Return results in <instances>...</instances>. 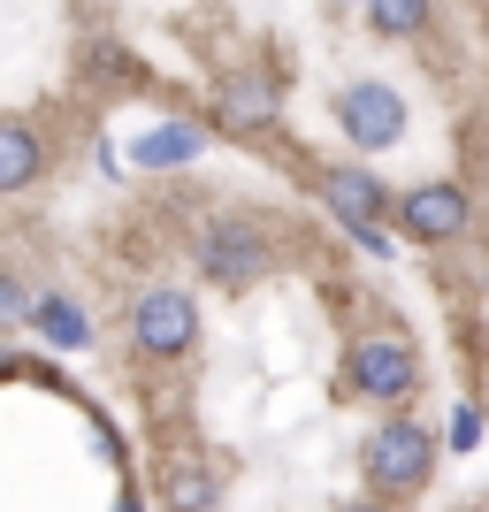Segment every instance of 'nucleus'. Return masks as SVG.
Returning a JSON list of instances; mask_svg holds the SVG:
<instances>
[{
	"label": "nucleus",
	"mask_w": 489,
	"mask_h": 512,
	"mask_svg": "<svg viewBox=\"0 0 489 512\" xmlns=\"http://www.w3.org/2000/svg\"><path fill=\"white\" fill-rule=\"evenodd\" d=\"M444 436H451V451H474V444H482V406H451Z\"/></svg>",
	"instance_id": "14"
},
{
	"label": "nucleus",
	"mask_w": 489,
	"mask_h": 512,
	"mask_svg": "<svg viewBox=\"0 0 489 512\" xmlns=\"http://www.w3.org/2000/svg\"><path fill=\"white\" fill-rule=\"evenodd\" d=\"M337 130H344V146H360V153H390L405 138V92L383 85V77L344 85L337 92Z\"/></svg>",
	"instance_id": "5"
},
{
	"label": "nucleus",
	"mask_w": 489,
	"mask_h": 512,
	"mask_svg": "<svg viewBox=\"0 0 489 512\" xmlns=\"http://www.w3.org/2000/svg\"><path fill=\"white\" fill-rule=\"evenodd\" d=\"M39 169H46V138H39V123L0 115V192H23Z\"/></svg>",
	"instance_id": "10"
},
{
	"label": "nucleus",
	"mask_w": 489,
	"mask_h": 512,
	"mask_svg": "<svg viewBox=\"0 0 489 512\" xmlns=\"http://www.w3.org/2000/svg\"><path fill=\"white\" fill-rule=\"evenodd\" d=\"M31 321V291H23V283H8V276H0V321Z\"/></svg>",
	"instance_id": "15"
},
{
	"label": "nucleus",
	"mask_w": 489,
	"mask_h": 512,
	"mask_svg": "<svg viewBox=\"0 0 489 512\" xmlns=\"http://www.w3.org/2000/svg\"><path fill=\"white\" fill-rule=\"evenodd\" d=\"M130 344L146 352V360H184L199 344V306H192V291H176V283H153V291H138L130 299Z\"/></svg>",
	"instance_id": "4"
},
{
	"label": "nucleus",
	"mask_w": 489,
	"mask_h": 512,
	"mask_svg": "<svg viewBox=\"0 0 489 512\" xmlns=\"http://www.w3.org/2000/svg\"><path fill=\"white\" fill-rule=\"evenodd\" d=\"M367 23L383 39H413V31H428V0H367Z\"/></svg>",
	"instance_id": "13"
},
{
	"label": "nucleus",
	"mask_w": 489,
	"mask_h": 512,
	"mask_svg": "<svg viewBox=\"0 0 489 512\" xmlns=\"http://www.w3.org/2000/svg\"><path fill=\"white\" fill-rule=\"evenodd\" d=\"M321 8H344V0H321Z\"/></svg>",
	"instance_id": "17"
},
{
	"label": "nucleus",
	"mask_w": 489,
	"mask_h": 512,
	"mask_svg": "<svg viewBox=\"0 0 489 512\" xmlns=\"http://www.w3.org/2000/svg\"><path fill=\"white\" fill-rule=\"evenodd\" d=\"M360 474H367V497H375V505H390V497H413L428 474H436V436H428L421 421L390 413L383 428H367Z\"/></svg>",
	"instance_id": "1"
},
{
	"label": "nucleus",
	"mask_w": 489,
	"mask_h": 512,
	"mask_svg": "<svg viewBox=\"0 0 489 512\" xmlns=\"http://www.w3.org/2000/svg\"><path fill=\"white\" fill-rule=\"evenodd\" d=\"M214 115H222V130H268L283 115V85L268 69H230L214 85Z\"/></svg>",
	"instance_id": "8"
},
{
	"label": "nucleus",
	"mask_w": 489,
	"mask_h": 512,
	"mask_svg": "<svg viewBox=\"0 0 489 512\" xmlns=\"http://www.w3.org/2000/svg\"><path fill=\"white\" fill-rule=\"evenodd\" d=\"M192 260H199V276L222 283V291H253V283L276 268V245H268V230H260V222L222 214V222H207V230L192 237Z\"/></svg>",
	"instance_id": "3"
},
{
	"label": "nucleus",
	"mask_w": 489,
	"mask_h": 512,
	"mask_svg": "<svg viewBox=\"0 0 489 512\" xmlns=\"http://www.w3.org/2000/svg\"><path fill=\"white\" fill-rule=\"evenodd\" d=\"M321 207L337 214V222H344L352 237H360V245H367L375 260H390L383 214H398V199H390V192H383V184H375L367 169H329V176H321Z\"/></svg>",
	"instance_id": "6"
},
{
	"label": "nucleus",
	"mask_w": 489,
	"mask_h": 512,
	"mask_svg": "<svg viewBox=\"0 0 489 512\" xmlns=\"http://www.w3.org/2000/svg\"><path fill=\"white\" fill-rule=\"evenodd\" d=\"M467 222H474L467 184H413L398 199V230L413 245H451V237H467Z\"/></svg>",
	"instance_id": "7"
},
{
	"label": "nucleus",
	"mask_w": 489,
	"mask_h": 512,
	"mask_svg": "<svg viewBox=\"0 0 489 512\" xmlns=\"http://www.w3.org/2000/svg\"><path fill=\"white\" fill-rule=\"evenodd\" d=\"M214 474L207 467H184V459H176V467H161V505L169 512H214Z\"/></svg>",
	"instance_id": "12"
},
{
	"label": "nucleus",
	"mask_w": 489,
	"mask_h": 512,
	"mask_svg": "<svg viewBox=\"0 0 489 512\" xmlns=\"http://www.w3.org/2000/svg\"><path fill=\"white\" fill-rule=\"evenodd\" d=\"M199 153H207V123H192V115H161V123L138 130L130 161H138V169H192Z\"/></svg>",
	"instance_id": "9"
},
{
	"label": "nucleus",
	"mask_w": 489,
	"mask_h": 512,
	"mask_svg": "<svg viewBox=\"0 0 489 512\" xmlns=\"http://www.w3.org/2000/svg\"><path fill=\"white\" fill-rule=\"evenodd\" d=\"M337 512H383V505H375V497H360V505H337Z\"/></svg>",
	"instance_id": "16"
},
{
	"label": "nucleus",
	"mask_w": 489,
	"mask_h": 512,
	"mask_svg": "<svg viewBox=\"0 0 489 512\" xmlns=\"http://www.w3.org/2000/svg\"><path fill=\"white\" fill-rule=\"evenodd\" d=\"M31 329H39L54 352H85V344H92V314H85L77 299H62V291L31 299Z\"/></svg>",
	"instance_id": "11"
},
{
	"label": "nucleus",
	"mask_w": 489,
	"mask_h": 512,
	"mask_svg": "<svg viewBox=\"0 0 489 512\" xmlns=\"http://www.w3.org/2000/svg\"><path fill=\"white\" fill-rule=\"evenodd\" d=\"M344 383H352V398H367V406H405V398L421 390V352H413L398 329H367V337H352V352H344Z\"/></svg>",
	"instance_id": "2"
},
{
	"label": "nucleus",
	"mask_w": 489,
	"mask_h": 512,
	"mask_svg": "<svg viewBox=\"0 0 489 512\" xmlns=\"http://www.w3.org/2000/svg\"><path fill=\"white\" fill-rule=\"evenodd\" d=\"M123 512H138V505H123Z\"/></svg>",
	"instance_id": "18"
}]
</instances>
